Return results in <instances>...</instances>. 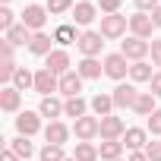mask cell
Segmentation results:
<instances>
[{"mask_svg":"<svg viewBox=\"0 0 161 161\" xmlns=\"http://www.w3.org/2000/svg\"><path fill=\"white\" fill-rule=\"evenodd\" d=\"M130 29V16H120V13H111V16H101V35L108 41H117L123 38Z\"/></svg>","mask_w":161,"mask_h":161,"instance_id":"cell-1","label":"cell"},{"mask_svg":"<svg viewBox=\"0 0 161 161\" xmlns=\"http://www.w3.org/2000/svg\"><path fill=\"white\" fill-rule=\"evenodd\" d=\"M47 7H38V3H29L22 13H19V22L29 29V32H41L44 29V22H47Z\"/></svg>","mask_w":161,"mask_h":161,"instance_id":"cell-2","label":"cell"},{"mask_svg":"<svg viewBox=\"0 0 161 161\" xmlns=\"http://www.w3.org/2000/svg\"><path fill=\"white\" fill-rule=\"evenodd\" d=\"M73 133H76V139L79 142H92L95 136H101V117H79L76 123H73Z\"/></svg>","mask_w":161,"mask_h":161,"instance_id":"cell-3","label":"cell"},{"mask_svg":"<svg viewBox=\"0 0 161 161\" xmlns=\"http://www.w3.org/2000/svg\"><path fill=\"white\" fill-rule=\"evenodd\" d=\"M76 47H79V54H82V57H98V54H101V47H104V35H101V32L86 29L82 35H79Z\"/></svg>","mask_w":161,"mask_h":161,"instance_id":"cell-4","label":"cell"},{"mask_svg":"<svg viewBox=\"0 0 161 161\" xmlns=\"http://www.w3.org/2000/svg\"><path fill=\"white\" fill-rule=\"evenodd\" d=\"M130 60L123 57V54H108L104 57V76H111L114 82H123V79L130 76Z\"/></svg>","mask_w":161,"mask_h":161,"instance_id":"cell-5","label":"cell"},{"mask_svg":"<svg viewBox=\"0 0 161 161\" xmlns=\"http://www.w3.org/2000/svg\"><path fill=\"white\" fill-rule=\"evenodd\" d=\"M148 51H152V41H142V38H136V35H130V38L120 44V54H123L130 63L145 60V57H148Z\"/></svg>","mask_w":161,"mask_h":161,"instance_id":"cell-6","label":"cell"},{"mask_svg":"<svg viewBox=\"0 0 161 161\" xmlns=\"http://www.w3.org/2000/svg\"><path fill=\"white\" fill-rule=\"evenodd\" d=\"M35 92H38L41 98L60 92V76H54L51 69H38V73H35Z\"/></svg>","mask_w":161,"mask_h":161,"instance_id":"cell-7","label":"cell"},{"mask_svg":"<svg viewBox=\"0 0 161 161\" xmlns=\"http://www.w3.org/2000/svg\"><path fill=\"white\" fill-rule=\"evenodd\" d=\"M95 19H98V3H92V0H79V3L73 7V22H76V25L86 29V25H92Z\"/></svg>","mask_w":161,"mask_h":161,"instance_id":"cell-8","label":"cell"},{"mask_svg":"<svg viewBox=\"0 0 161 161\" xmlns=\"http://www.w3.org/2000/svg\"><path fill=\"white\" fill-rule=\"evenodd\" d=\"M130 32H133L136 38L148 41V38H152V32H155V22H152V13H133V16H130Z\"/></svg>","mask_w":161,"mask_h":161,"instance_id":"cell-9","label":"cell"},{"mask_svg":"<svg viewBox=\"0 0 161 161\" xmlns=\"http://www.w3.org/2000/svg\"><path fill=\"white\" fill-rule=\"evenodd\" d=\"M44 69H51L54 76H63V73H69V54H66L63 47H54V51L44 57Z\"/></svg>","mask_w":161,"mask_h":161,"instance_id":"cell-10","label":"cell"},{"mask_svg":"<svg viewBox=\"0 0 161 161\" xmlns=\"http://www.w3.org/2000/svg\"><path fill=\"white\" fill-rule=\"evenodd\" d=\"M114 95V108H133L136 104V98H139V92H136V86L133 82H117V89L111 92Z\"/></svg>","mask_w":161,"mask_h":161,"instance_id":"cell-11","label":"cell"},{"mask_svg":"<svg viewBox=\"0 0 161 161\" xmlns=\"http://www.w3.org/2000/svg\"><path fill=\"white\" fill-rule=\"evenodd\" d=\"M38 130H41V114H35V111H22V114L16 117V133H19V136H29V139H32Z\"/></svg>","mask_w":161,"mask_h":161,"instance_id":"cell-12","label":"cell"},{"mask_svg":"<svg viewBox=\"0 0 161 161\" xmlns=\"http://www.w3.org/2000/svg\"><path fill=\"white\" fill-rule=\"evenodd\" d=\"M82 82L86 79L79 76V73H63L60 76V95H66V98H79V92H82Z\"/></svg>","mask_w":161,"mask_h":161,"instance_id":"cell-13","label":"cell"},{"mask_svg":"<svg viewBox=\"0 0 161 161\" xmlns=\"http://www.w3.org/2000/svg\"><path fill=\"white\" fill-rule=\"evenodd\" d=\"M123 133H126V123L117 114L101 117V139H123Z\"/></svg>","mask_w":161,"mask_h":161,"instance_id":"cell-14","label":"cell"},{"mask_svg":"<svg viewBox=\"0 0 161 161\" xmlns=\"http://www.w3.org/2000/svg\"><path fill=\"white\" fill-rule=\"evenodd\" d=\"M44 139H47V145H66V139H69V126L60 123V120H51V123L44 126Z\"/></svg>","mask_w":161,"mask_h":161,"instance_id":"cell-15","label":"cell"},{"mask_svg":"<svg viewBox=\"0 0 161 161\" xmlns=\"http://www.w3.org/2000/svg\"><path fill=\"white\" fill-rule=\"evenodd\" d=\"M123 145H126L130 152H142V148L148 145V130H142V126H130V130L123 133Z\"/></svg>","mask_w":161,"mask_h":161,"instance_id":"cell-16","label":"cell"},{"mask_svg":"<svg viewBox=\"0 0 161 161\" xmlns=\"http://www.w3.org/2000/svg\"><path fill=\"white\" fill-rule=\"evenodd\" d=\"M19 101H22V92L16 86H3V89H0V111L16 114L19 111Z\"/></svg>","mask_w":161,"mask_h":161,"instance_id":"cell-17","label":"cell"},{"mask_svg":"<svg viewBox=\"0 0 161 161\" xmlns=\"http://www.w3.org/2000/svg\"><path fill=\"white\" fill-rule=\"evenodd\" d=\"M76 73L82 76V79H98L101 73H104V63L98 60V57H82L76 63Z\"/></svg>","mask_w":161,"mask_h":161,"instance_id":"cell-18","label":"cell"},{"mask_svg":"<svg viewBox=\"0 0 161 161\" xmlns=\"http://www.w3.org/2000/svg\"><path fill=\"white\" fill-rule=\"evenodd\" d=\"M63 104H66V101H60V98L47 95V98H41L38 114H41V117H47V120H57V117H63Z\"/></svg>","mask_w":161,"mask_h":161,"instance_id":"cell-19","label":"cell"},{"mask_svg":"<svg viewBox=\"0 0 161 161\" xmlns=\"http://www.w3.org/2000/svg\"><path fill=\"white\" fill-rule=\"evenodd\" d=\"M32 35H35V32H29V29H25V25L19 22V25H13V29H10V32L3 35V41H10L13 47H25V44L32 41Z\"/></svg>","mask_w":161,"mask_h":161,"instance_id":"cell-20","label":"cell"},{"mask_svg":"<svg viewBox=\"0 0 161 161\" xmlns=\"http://www.w3.org/2000/svg\"><path fill=\"white\" fill-rule=\"evenodd\" d=\"M51 41H54L51 35H44V32H35V35H32V41H29V51H32L35 57H47V54L54 51V47H51Z\"/></svg>","mask_w":161,"mask_h":161,"instance_id":"cell-21","label":"cell"},{"mask_svg":"<svg viewBox=\"0 0 161 161\" xmlns=\"http://www.w3.org/2000/svg\"><path fill=\"white\" fill-rule=\"evenodd\" d=\"M152 76H155V66L148 60H136L130 66V79H133V82H152Z\"/></svg>","mask_w":161,"mask_h":161,"instance_id":"cell-22","label":"cell"},{"mask_svg":"<svg viewBox=\"0 0 161 161\" xmlns=\"http://www.w3.org/2000/svg\"><path fill=\"white\" fill-rule=\"evenodd\" d=\"M92 104L86 101V98H66V104H63V117H73V120H79V117H86V111H89Z\"/></svg>","mask_w":161,"mask_h":161,"instance_id":"cell-23","label":"cell"},{"mask_svg":"<svg viewBox=\"0 0 161 161\" xmlns=\"http://www.w3.org/2000/svg\"><path fill=\"white\" fill-rule=\"evenodd\" d=\"M54 41H57L60 47H66V44H76V41H79V35H76V25H69V22L57 25V29H54Z\"/></svg>","mask_w":161,"mask_h":161,"instance_id":"cell-24","label":"cell"},{"mask_svg":"<svg viewBox=\"0 0 161 161\" xmlns=\"http://www.w3.org/2000/svg\"><path fill=\"white\" fill-rule=\"evenodd\" d=\"M133 111H136L139 117H152V114L158 111V108H155V95H152V92H139V98H136Z\"/></svg>","mask_w":161,"mask_h":161,"instance_id":"cell-25","label":"cell"},{"mask_svg":"<svg viewBox=\"0 0 161 161\" xmlns=\"http://www.w3.org/2000/svg\"><path fill=\"white\" fill-rule=\"evenodd\" d=\"M123 148H126V145H123L120 139H104L101 148H98V155H101L104 161H117V158L123 155Z\"/></svg>","mask_w":161,"mask_h":161,"instance_id":"cell-26","label":"cell"},{"mask_svg":"<svg viewBox=\"0 0 161 161\" xmlns=\"http://www.w3.org/2000/svg\"><path fill=\"white\" fill-rule=\"evenodd\" d=\"M89 104H92L95 117H111V111H114V95H95Z\"/></svg>","mask_w":161,"mask_h":161,"instance_id":"cell-27","label":"cell"},{"mask_svg":"<svg viewBox=\"0 0 161 161\" xmlns=\"http://www.w3.org/2000/svg\"><path fill=\"white\" fill-rule=\"evenodd\" d=\"M10 148H13L22 161H29V158L35 155V145L29 142V136H16V139H10Z\"/></svg>","mask_w":161,"mask_h":161,"instance_id":"cell-28","label":"cell"},{"mask_svg":"<svg viewBox=\"0 0 161 161\" xmlns=\"http://www.w3.org/2000/svg\"><path fill=\"white\" fill-rule=\"evenodd\" d=\"M13 86H16L19 92L35 89V73H32V69H25V66H19V69H16V76H13Z\"/></svg>","mask_w":161,"mask_h":161,"instance_id":"cell-29","label":"cell"},{"mask_svg":"<svg viewBox=\"0 0 161 161\" xmlns=\"http://www.w3.org/2000/svg\"><path fill=\"white\" fill-rule=\"evenodd\" d=\"M73 158H76V161H98L101 155H98V148H95L92 142H76V152H73Z\"/></svg>","mask_w":161,"mask_h":161,"instance_id":"cell-30","label":"cell"},{"mask_svg":"<svg viewBox=\"0 0 161 161\" xmlns=\"http://www.w3.org/2000/svg\"><path fill=\"white\" fill-rule=\"evenodd\" d=\"M38 158L41 161H66V152H63V145H44L38 152Z\"/></svg>","mask_w":161,"mask_h":161,"instance_id":"cell-31","label":"cell"},{"mask_svg":"<svg viewBox=\"0 0 161 161\" xmlns=\"http://www.w3.org/2000/svg\"><path fill=\"white\" fill-rule=\"evenodd\" d=\"M73 0H47V13L51 16H63V13H73Z\"/></svg>","mask_w":161,"mask_h":161,"instance_id":"cell-32","label":"cell"},{"mask_svg":"<svg viewBox=\"0 0 161 161\" xmlns=\"http://www.w3.org/2000/svg\"><path fill=\"white\" fill-rule=\"evenodd\" d=\"M13 25H16V13H13L10 7H0V29H3V35H7Z\"/></svg>","mask_w":161,"mask_h":161,"instance_id":"cell-33","label":"cell"},{"mask_svg":"<svg viewBox=\"0 0 161 161\" xmlns=\"http://www.w3.org/2000/svg\"><path fill=\"white\" fill-rule=\"evenodd\" d=\"M120 3H123V0H98V10H101L104 16H111V13L120 10Z\"/></svg>","mask_w":161,"mask_h":161,"instance_id":"cell-34","label":"cell"},{"mask_svg":"<svg viewBox=\"0 0 161 161\" xmlns=\"http://www.w3.org/2000/svg\"><path fill=\"white\" fill-rule=\"evenodd\" d=\"M142 152H145V158H148V161H161V142H148Z\"/></svg>","mask_w":161,"mask_h":161,"instance_id":"cell-35","label":"cell"},{"mask_svg":"<svg viewBox=\"0 0 161 161\" xmlns=\"http://www.w3.org/2000/svg\"><path fill=\"white\" fill-rule=\"evenodd\" d=\"M148 133H152V136H161V108L148 117Z\"/></svg>","mask_w":161,"mask_h":161,"instance_id":"cell-36","label":"cell"},{"mask_svg":"<svg viewBox=\"0 0 161 161\" xmlns=\"http://www.w3.org/2000/svg\"><path fill=\"white\" fill-rule=\"evenodd\" d=\"M133 3L139 7V13H155L161 7V0H133Z\"/></svg>","mask_w":161,"mask_h":161,"instance_id":"cell-37","label":"cell"},{"mask_svg":"<svg viewBox=\"0 0 161 161\" xmlns=\"http://www.w3.org/2000/svg\"><path fill=\"white\" fill-rule=\"evenodd\" d=\"M148 54H152V66H161V41L158 38H152V51Z\"/></svg>","mask_w":161,"mask_h":161,"instance_id":"cell-38","label":"cell"},{"mask_svg":"<svg viewBox=\"0 0 161 161\" xmlns=\"http://www.w3.org/2000/svg\"><path fill=\"white\" fill-rule=\"evenodd\" d=\"M13 51H16V47H13L10 41H0V60H13Z\"/></svg>","mask_w":161,"mask_h":161,"instance_id":"cell-39","label":"cell"},{"mask_svg":"<svg viewBox=\"0 0 161 161\" xmlns=\"http://www.w3.org/2000/svg\"><path fill=\"white\" fill-rule=\"evenodd\" d=\"M148 86H152V95H155V98H161V73H155V76H152V82H148Z\"/></svg>","mask_w":161,"mask_h":161,"instance_id":"cell-40","label":"cell"},{"mask_svg":"<svg viewBox=\"0 0 161 161\" xmlns=\"http://www.w3.org/2000/svg\"><path fill=\"white\" fill-rule=\"evenodd\" d=\"M0 161H22V158H19V155H16V152H13V148H7V152H3V155H0Z\"/></svg>","mask_w":161,"mask_h":161,"instance_id":"cell-41","label":"cell"},{"mask_svg":"<svg viewBox=\"0 0 161 161\" xmlns=\"http://www.w3.org/2000/svg\"><path fill=\"white\" fill-rule=\"evenodd\" d=\"M152 22H155V29H161V7L152 13Z\"/></svg>","mask_w":161,"mask_h":161,"instance_id":"cell-42","label":"cell"},{"mask_svg":"<svg viewBox=\"0 0 161 161\" xmlns=\"http://www.w3.org/2000/svg\"><path fill=\"white\" fill-rule=\"evenodd\" d=\"M130 161H148V158H145V152H133V155H130Z\"/></svg>","mask_w":161,"mask_h":161,"instance_id":"cell-43","label":"cell"},{"mask_svg":"<svg viewBox=\"0 0 161 161\" xmlns=\"http://www.w3.org/2000/svg\"><path fill=\"white\" fill-rule=\"evenodd\" d=\"M0 3H3V7H7V3H10V0H0Z\"/></svg>","mask_w":161,"mask_h":161,"instance_id":"cell-44","label":"cell"},{"mask_svg":"<svg viewBox=\"0 0 161 161\" xmlns=\"http://www.w3.org/2000/svg\"><path fill=\"white\" fill-rule=\"evenodd\" d=\"M66 161H76V158H66Z\"/></svg>","mask_w":161,"mask_h":161,"instance_id":"cell-45","label":"cell"},{"mask_svg":"<svg viewBox=\"0 0 161 161\" xmlns=\"http://www.w3.org/2000/svg\"><path fill=\"white\" fill-rule=\"evenodd\" d=\"M117 161H123V158H117Z\"/></svg>","mask_w":161,"mask_h":161,"instance_id":"cell-46","label":"cell"}]
</instances>
